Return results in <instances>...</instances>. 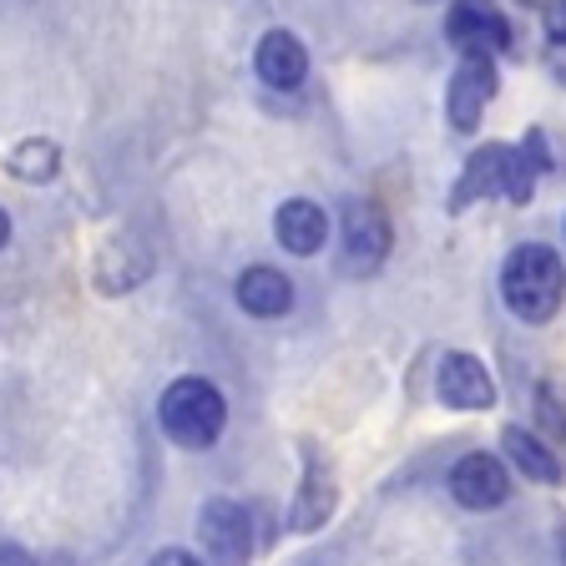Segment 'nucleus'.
Masks as SVG:
<instances>
[{
  "label": "nucleus",
  "mask_w": 566,
  "mask_h": 566,
  "mask_svg": "<svg viewBox=\"0 0 566 566\" xmlns=\"http://www.w3.org/2000/svg\"><path fill=\"white\" fill-rule=\"evenodd\" d=\"M253 66H259V76L269 86L294 92V86L308 76V51H304V41H298L294 31H269L259 41V51H253Z\"/></svg>",
  "instance_id": "obj_11"
},
{
  "label": "nucleus",
  "mask_w": 566,
  "mask_h": 566,
  "mask_svg": "<svg viewBox=\"0 0 566 566\" xmlns=\"http://www.w3.org/2000/svg\"><path fill=\"white\" fill-rule=\"evenodd\" d=\"M501 450H506L511 465H516L531 485H556L562 481V455H556L542 436H531L526 424H511L506 436H501Z\"/></svg>",
  "instance_id": "obj_13"
},
{
  "label": "nucleus",
  "mask_w": 566,
  "mask_h": 566,
  "mask_svg": "<svg viewBox=\"0 0 566 566\" xmlns=\"http://www.w3.org/2000/svg\"><path fill=\"white\" fill-rule=\"evenodd\" d=\"M436 395L450 410H491L495 405V379L475 354H446L436 375Z\"/></svg>",
  "instance_id": "obj_7"
},
{
  "label": "nucleus",
  "mask_w": 566,
  "mask_h": 566,
  "mask_svg": "<svg viewBox=\"0 0 566 566\" xmlns=\"http://www.w3.org/2000/svg\"><path fill=\"white\" fill-rule=\"evenodd\" d=\"M501 298L521 324H546L556 318L566 298V263L556 248L546 243H521L511 248L506 269H501Z\"/></svg>",
  "instance_id": "obj_1"
},
{
  "label": "nucleus",
  "mask_w": 566,
  "mask_h": 566,
  "mask_svg": "<svg viewBox=\"0 0 566 566\" xmlns=\"http://www.w3.org/2000/svg\"><path fill=\"white\" fill-rule=\"evenodd\" d=\"M0 566H35V562L21 552V546H0Z\"/></svg>",
  "instance_id": "obj_19"
},
{
  "label": "nucleus",
  "mask_w": 566,
  "mask_h": 566,
  "mask_svg": "<svg viewBox=\"0 0 566 566\" xmlns=\"http://www.w3.org/2000/svg\"><path fill=\"white\" fill-rule=\"evenodd\" d=\"M157 420H163V430L177 440V446L202 450V446H212V440L223 436L228 405H223V395H218V385L188 375V379H172V385L163 389Z\"/></svg>",
  "instance_id": "obj_2"
},
{
  "label": "nucleus",
  "mask_w": 566,
  "mask_h": 566,
  "mask_svg": "<svg viewBox=\"0 0 566 566\" xmlns=\"http://www.w3.org/2000/svg\"><path fill=\"white\" fill-rule=\"evenodd\" d=\"M11 243V218H6V208H0V248Z\"/></svg>",
  "instance_id": "obj_20"
},
{
  "label": "nucleus",
  "mask_w": 566,
  "mask_h": 566,
  "mask_svg": "<svg viewBox=\"0 0 566 566\" xmlns=\"http://www.w3.org/2000/svg\"><path fill=\"white\" fill-rule=\"evenodd\" d=\"M446 41L460 56H495L511 46V21L495 0H455L446 11Z\"/></svg>",
  "instance_id": "obj_3"
},
{
  "label": "nucleus",
  "mask_w": 566,
  "mask_h": 566,
  "mask_svg": "<svg viewBox=\"0 0 566 566\" xmlns=\"http://www.w3.org/2000/svg\"><path fill=\"white\" fill-rule=\"evenodd\" d=\"M329 516H334V475L318 455H308L298 501H294V511H289V531H318Z\"/></svg>",
  "instance_id": "obj_14"
},
{
  "label": "nucleus",
  "mask_w": 566,
  "mask_h": 566,
  "mask_svg": "<svg viewBox=\"0 0 566 566\" xmlns=\"http://www.w3.org/2000/svg\"><path fill=\"white\" fill-rule=\"evenodd\" d=\"M495 96V56H460L455 76L446 86V117L455 132H475L485 117V102Z\"/></svg>",
  "instance_id": "obj_6"
},
{
  "label": "nucleus",
  "mask_w": 566,
  "mask_h": 566,
  "mask_svg": "<svg viewBox=\"0 0 566 566\" xmlns=\"http://www.w3.org/2000/svg\"><path fill=\"white\" fill-rule=\"evenodd\" d=\"M450 495H455L465 511H501L511 501L506 460H501V455H485V450L460 455L455 471H450Z\"/></svg>",
  "instance_id": "obj_5"
},
{
  "label": "nucleus",
  "mask_w": 566,
  "mask_h": 566,
  "mask_svg": "<svg viewBox=\"0 0 566 566\" xmlns=\"http://www.w3.org/2000/svg\"><path fill=\"white\" fill-rule=\"evenodd\" d=\"M546 25H552V35H566V0H552V11H546Z\"/></svg>",
  "instance_id": "obj_18"
},
{
  "label": "nucleus",
  "mask_w": 566,
  "mask_h": 566,
  "mask_svg": "<svg viewBox=\"0 0 566 566\" xmlns=\"http://www.w3.org/2000/svg\"><path fill=\"white\" fill-rule=\"evenodd\" d=\"M506 157H511L506 142H485V147H475L471 163H465V172H460V182H455V192H450V212H465L471 202L495 198V192L506 188Z\"/></svg>",
  "instance_id": "obj_10"
},
{
  "label": "nucleus",
  "mask_w": 566,
  "mask_h": 566,
  "mask_svg": "<svg viewBox=\"0 0 566 566\" xmlns=\"http://www.w3.org/2000/svg\"><path fill=\"white\" fill-rule=\"evenodd\" d=\"M147 566H198V556L182 552V546H163V552H157Z\"/></svg>",
  "instance_id": "obj_17"
},
{
  "label": "nucleus",
  "mask_w": 566,
  "mask_h": 566,
  "mask_svg": "<svg viewBox=\"0 0 566 566\" xmlns=\"http://www.w3.org/2000/svg\"><path fill=\"white\" fill-rule=\"evenodd\" d=\"M238 308L253 318H279L294 308V283L283 279L279 269H269V263H259V269H243L238 273Z\"/></svg>",
  "instance_id": "obj_12"
},
{
  "label": "nucleus",
  "mask_w": 566,
  "mask_h": 566,
  "mask_svg": "<svg viewBox=\"0 0 566 566\" xmlns=\"http://www.w3.org/2000/svg\"><path fill=\"white\" fill-rule=\"evenodd\" d=\"M56 167H61L56 142L31 137V142H21V147L11 153V172L21 177V182H51V177H56Z\"/></svg>",
  "instance_id": "obj_15"
},
{
  "label": "nucleus",
  "mask_w": 566,
  "mask_h": 566,
  "mask_svg": "<svg viewBox=\"0 0 566 566\" xmlns=\"http://www.w3.org/2000/svg\"><path fill=\"white\" fill-rule=\"evenodd\" d=\"M389 243H395V233H389V218L375 208V202L349 208V218H344V269L375 273L379 263H385Z\"/></svg>",
  "instance_id": "obj_8"
},
{
  "label": "nucleus",
  "mask_w": 566,
  "mask_h": 566,
  "mask_svg": "<svg viewBox=\"0 0 566 566\" xmlns=\"http://www.w3.org/2000/svg\"><path fill=\"white\" fill-rule=\"evenodd\" d=\"M273 238L283 243V253L314 259L318 248L329 243V212L308 198H289L279 212H273Z\"/></svg>",
  "instance_id": "obj_9"
},
{
  "label": "nucleus",
  "mask_w": 566,
  "mask_h": 566,
  "mask_svg": "<svg viewBox=\"0 0 566 566\" xmlns=\"http://www.w3.org/2000/svg\"><path fill=\"white\" fill-rule=\"evenodd\" d=\"M546 66H552V76L566 86V35H552V51H546Z\"/></svg>",
  "instance_id": "obj_16"
},
{
  "label": "nucleus",
  "mask_w": 566,
  "mask_h": 566,
  "mask_svg": "<svg viewBox=\"0 0 566 566\" xmlns=\"http://www.w3.org/2000/svg\"><path fill=\"white\" fill-rule=\"evenodd\" d=\"M198 531L212 566H248V556H253V521H248V511L238 501H228V495L208 501L198 516Z\"/></svg>",
  "instance_id": "obj_4"
}]
</instances>
